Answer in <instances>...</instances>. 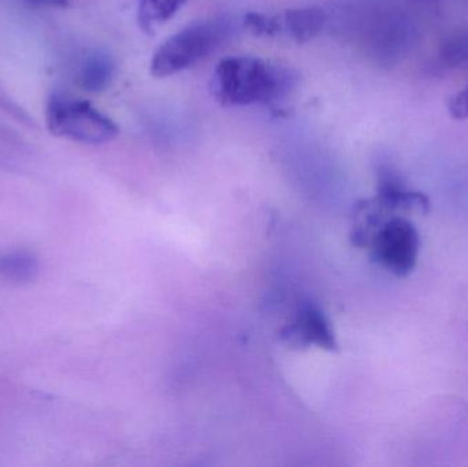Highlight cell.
<instances>
[{"mask_svg":"<svg viewBox=\"0 0 468 467\" xmlns=\"http://www.w3.org/2000/svg\"><path fill=\"white\" fill-rule=\"evenodd\" d=\"M299 81L296 71L252 57L221 60L211 79V95L221 106L267 104L285 98Z\"/></svg>","mask_w":468,"mask_h":467,"instance_id":"1","label":"cell"},{"mask_svg":"<svg viewBox=\"0 0 468 467\" xmlns=\"http://www.w3.org/2000/svg\"><path fill=\"white\" fill-rule=\"evenodd\" d=\"M46 122L55 136L81 144H104L120 134L117 123L90 101L62 92L47 101Z\"/></svg>","mask_w":468,"mask_h":467,"instance_id":"2","label":"cell"},{"mask_svg":"<svg viewBox=\"0 0 468 467\" xmlns=\"http://www.w3.org/2000/svg\"><path fill=\"white\" fill-rule=\"evenodd\" d=\"M227 32V25L221 21L188 25L156 49L151 60V74L164 79L191 68L211 54Z\"/></svg>","mask_w":468,"mask_h":467,"instance_id":"3","label":"cell"},{"mask_svg":"<svg viewBox=\"0 0 468 467\" xmlns=\"http://www.w3.org/2000/svg\"><path fill=\"white\" fill-rule=\"evenodd\" d=\"M370 257L377 265L396 277L414 271L420 249V236L410 219L400 216L388 218L368 243Z\"/></svg>","mask_w":468,"mask_h":467,"instance_id":"4","label":"cell"},{"mask_svg":"<svg viewBox=\"0 0 468 467\" xmlns=\"http://www.w3.org/2000/svg\"><path fill=\"white\" fill-rule=\"evenodd\" d=\"M280 342L292 350L310 347L335 353L338 350L337 337L324 310L311 301L303 302L293 317L281 329Z\"/></svg>","mask_w":468,"mask_h":467,"instance_id":"5","label":"cell"},{"mask_svg":"<svg viewBox=\"0 0 468 467\" xmlns=\"http://www.w3.org/2000/svg\"><path fill=\"white\" fill-rule=\"evenodd\" d=\"M374 200L390 216L398 211L428 214L431 208V199L425 194L410 189L395 170L387 167L379 172Z\"/></svg>","mask_w":468,"mask_h":467,"instance_id":"6","label":"cell"},{"mask_svg":"<svg viewBox=\"0 0 468 467\" xmlns=\"http://www.w3.org/2000/svg\"><path fill=\"white\" fill-rule=\"evenodd\" d=\"M115 65L112 58L103 51L88 54L77 71V82L88 92H101L114 79Z\"/></svg>","mask_w":468,"mask_h":467,"instance_id":"7","label":"cell"},{"mask_svg":"<svg viewBox=\"0 0 468 467\" xmlns=\"http://www.w3.org/2000/svg\"><path fill=\"white\" fill-rule=\"evenodd\" d=\"M326 14L319 7L292 8L283 16L286 32L297 44L308 43L324 30Z\"/></svg>","mask_w":468,"mask_h":467,"instance_id":"8","label":"cell"},{"mask_svg":"<svg viewBox=\"0 0 468 467\" xmlns=\"http://www.w3.org/2000/svg\"><path fill=\"white\" fill-rule=\"evenodd\" d=\"M184 3L186 0H139L137 22L143 32L153 35L156 25L172 19Z\"/></svg>","mask_w":468,"mask_h":467,"instance_id":"9","label":"cell"},{"mask_svg":"<svg viewBox=\"0 0 468 467\" xmlns=\"http://www.w3.org/2000/svg\"><path fill=\"white\" fill-rule=\"evenodd\" d=\"M37 258L27 251L11 252L0 257V274L16 282H29L38 274Z\"/></svg>","mask_w":468,"mask_h":467,"instance_id":"10","label":"cell"},{"mask_svg":"<svg viewBox=\"0 0 468 467\" xmlns=\"http://www.w3.org/2000/svg\"><path fill=\"white\" fill-rule=\"evenodd\" d=\"M244 27L255 36H275L282 30L280 19L261 13H248L244 16Z\"/></svg>","mask_w":468,"mask_h":467,"instance_id":"11","label":"cell"},{"mask_svg":"<svg viewBox=\"0 0 468 467\" xmlns=\"http://www.w3.org/2000/svg\"><path fill=\"white\" fill-rule=\"evenodd\" d=\"M448 111L453 120H468V85L461 92L451 96L448 101Z\"/></svg>","mask_w":468,"mask_h":467,"instance_id":"12","label":"cell"},{"mask_svg":"<svg viewBox=\"0 0 468 467\" xmlns=\"http://www.w3.org/2000/svg\"><path fill=\"white\" fill-rule=\"evenodd\" d=\"M25 5L30 7H65L69 0H24Z\"/></svg>","mask_w":468,"mask_h":467,"instance_id":"13","label":"cell"}]
</instances>
